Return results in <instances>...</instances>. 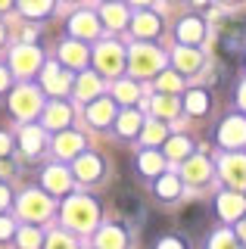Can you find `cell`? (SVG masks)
<instances>
[{
    "label": "cell",
    "mask_w": 246,
    "mask_h": 249,
    "mask_svg": "<svg viewBox=\"0 0 246 249\" xmlns=\"http://www.w3.org/2000/svg\"><path fill=\"white\" fill-rule=\"evenodd\" d=\"M94 215H97V209H94V202H90L88 196H72V199H69V206H66V221L72 224V228L88 231L90 224H94Z\"/></svg>",
    "instance_id": "1"
},
{
    "label": "cell",
    "mask_w": 246,
    "mask_h": 249,
    "mask_svg": "<svg viewBox=\"0 0 246 249\" xmlns=\"http://www.w3.org/2000/svg\"><path fill=\"white\" fill-rule=\"evenodd\" d=\"M13 112L19 115V119H28V115L37 112V106H41V100H37V90L32 88H19L16 93H13Z\"/></svg>",
    "instance_id": "2"
},
{
    "label": "cell",
    "mask_w": 246,
    "mask_h": 249,
    "mask_svg": "<svg viewBox=\"0 0 246 249\" xmlns=\"http://www.w3.org/2000/svg\"><path fill=\"white\" fill-rule=\"evenodd\" d=\"M19 209H22L25 218H47L50 215V199H44L41 193H28V196H22Z\"/></svg>",
    "instance_id": "3"
},
{
    "label": "cell",
    "mask_w": 246,
    "mask_h": 249,
    "mask_svg": "<svg viewBox=\"0 0 246 249\" xmlns=\"http://www.w3.org/2000/svg\"><path fill=\"white\" fill-rule=\"evenodd\" d=\"M221 171H225V178L234 187L246 184V159H243V156H228V159L221 162Z\"/></svg>",
    "instance_id": "4"
},
{
    "label": "cell",
    "mask_w": 246,
    "mask_h": 249,
    "mask_svg": "<svg viewBox=\"0 0 246 249\" xmlns=\"http://www.w3.org/2000/svg\"><path fill=\"white\" fill-rule=\"evenodd\" d=\"M218 137H221L225 146H240V143H246V124L237 122V119H230L228 124H221Z\"/></svg>",
    "instance_id": "5"
},
{
    "label": "cell",
    "mask_w": 246,
    "mask_h": 249,
    "mask_svg": "<svg viewBox=\"0 0 246 249\" xmlns=\"http://www.w3.org/2000/svg\"><path fill=\"white\" fill-rule=\"evenodd\" d=\"M159 62H162V56L159 53H147V47H137L134 50V72L137 75H147L153 69H159Z\"/></svg>",
    "instance_id": "6"
},
{
    "label": "cell",
    "mask_w": 246,
    "mask_h": 249,
    "mask_svg": "<svg viewBox=\"0 0 246 249\" xmlns=\"http://www.w3.org/2000/svg\"><path fill=\"white\" fill-rule=\"evenodd\" d=\"M13 66H16V72H19V75H28V72H32V69L37 66V53L32 50V47H19L16 56H13Z\"/></svg>",
    "instance_id": "7"
},
{
    "label": "cell",
    "mask_w": 246,
    "mask_h": 249,
    "mask_svg": "<svg viewBox=\"0 0 246 249\" xmlns=\"http://www.w3.org/2000/svg\"><path fill=\"white\" fill-rule=\"evenodd\" d=\"M97 243H100V249H125V233L119 228H106V231H100Z\"/></svg>",
    "instance_id": "8"
},
{
    "label": "cell",
    "mask_w": 246,
    "mask_h": 249,
    "mask_svg": "<svg viewBox=\"0 0 246 249\" xmlns=\"http://www.w3.org/2000/svg\"><path fill=\"white\" fill-rule=\"evenodd\" d=\"M69 124V106L66 103H50L47 109V128H66Z\"/></svg>",
    "instance_id": "9"
},
{
    "label": "cell",
    "mask_w": 246,
    "mask_h": 249,
    "mask_svg": "<svg viewBox=\"0 0 246 249\" xmlns=\"http://www.w3.org/2000/svg\"><path fill=\"white\" fill-rule=\"evenodd\" d=\"M97 62L106 69V72H115V69L122 66V53H119V47H103V50L97 53Z\"/></svg>",
    "instance_id": "10"
},
{
    "label": "cell",
    "mask_w": 246,
    "mask_h": 249,
    "mask_svg": "<svg viewBox=\"0 0 246 249\" xmlns=\"http://www.w3.org/2000/svg\"><path fill=\"white\" fill-rule=\"evenodd\" d=\"M22 146H25L28 156H37V153H41V146H44L41 131H37V128H25V131H22Z\"/></svg>",
    "instance_id": "11"
},
{
    "label": "cell",
    "mask_w": 246,
    "mask_h": 249,
    "mask_svg": "<svg viewBox=\"0 0 246 249\" xmlns=\"http://www.w3.org/2000/svg\"><path fill=\"white\" fill-rule=\"evenodd\" d=\"M88 119L94 122L97 128L109 122V119H112V106H109V100H103V103H94V106H90V109H88Z\"/></svg>",
    "instance_id": "12"
},
{
    "label": "cell",
    "mask_w": 246,
    "mask_h": 249,
    "mask_svg": "<svg viewBox=\"0 0 246 249\" xmlns=\"http://www.w3.org/2000/svg\"><path fill=\"white\" fill-rule=\"evenodd\" d=\"M246 209V202L240 199V196H221L218 199V212L225 215V218H234V215H240Z\"/></svg>",
    "instance_id": "13"
},
{
    "label": "cell",
    "mask_w": 246,
    "mask_h": 249,
    "mask_svg": "<svg viewBox=\"0 0 246 249\" xmlns=\"http://www.w3.org/2000/svg\"><path fill=\"white\" fill-rule=\"evenodd\" d=\"M44 184H47L50 190H66V187H69V175L63 168H47V171H44Z\"/></svg>",
    "instance_id": "14"
},
{
    "label": "cell",
    "mask_w": 246,
    "mask_h": 249,
    "mask_svg": "<svg viewBox=\"0 0 246 249\" xmlns=\"http://www.w3.org/2000/svg\"><path fill=\"white\" fill-rule=\"evenodd\" d=\"M100 159H94V156H88V159L78 162V178L81 181H94V178H100Z\"/></svg>",
    "instance_id": "15"
},
{
    "label": "cell",
    "mask_w": 246,
    "mask_h": 249,
    "mask_svg": "<svg viewBox=\"0 0 246 249\" xmlns=\"http://www.w3.org/2000/svg\"><path fill=\"white\" fill-rule=\"evenodd\" d=\"M81 143H84V140L78 134H63L56 140V150H59V156H75L81 150Z\"/></svg>",
    "instance_id": "16"
},
{
    "label": "cell",
    "mask_w": 246,
    "mask_h": 249,
    "mask_svg": "<svg viewBox=\"0 0 246 249\" xmlns=\"http://www.w3.org/2000/svg\"><path fill=\"white\" fill-rule=\"evenodd\" d=\"M187 178L190 181H206V178H209V162L206 159H190V165H187Z\"/></svg>",
    "instance_id": "17"
},
{
    "label": "cell",
    "mask_w": 246,
    "mask_h": 249,
    "mask_svg": "<svg viewBox=\"0 0 246 249\" xmlns=\"http://www.w3.org/2000/svg\"><path fill=\"white\" fill-rule=\"evenodd\" d=\"M44 84H47L50 90H56V93H59V90H66V78L59 75V69H56V66H50V69H47V75H44Z\"/></svg>",
    "instance_id": "18"
},
{
    "label": "cell",
    "mask_w": 246,
    "mask_h": 249,
    "mask_svg": "<svg viewBox=\"0 0 246 249\" xmlns=\"http://www.w3.org/2000/svg\"><path fill=\"white\" fill-rule=\"evenodd\" d=\"M97 90H100V81H97V78H94V75H81V81H78V97L88 100L90 93H97Z\"/></svg>",
    "instance_id": "19"
},
{
    "label": "cell",
    "mask_w": 246,
    "mask_h": 249,
    "mask_svg": "<svg viewBox=\"0 0 246 249\" xmlns=\"http://www.w3.org/2000/svg\"><path fill=\"white\" fill-rule=\"evenodd\" d=\"M37 243H41V233L37 231H32V228L19 231V246L22 249H37Z\"/></svg>",
    "instance_id": "20"
},
{
    "label": "cell",
    "mask_w": 246,
    "mask_h": 249,
    "mask_svg": "<svg viewBox=\"0 0 246 249\" xmlns=\"http://www.w3.org/2000/svg\"><path fill=\"white\" fill-rule=\"evenodd\" d=\"M187 100H190V103H187L190 112H206V109H209V97H206L203 90H199V93H190Z\"/></svg>",
    "instance_id": "21"
},
{
    "label": "cell",
    "mask_w": 246,
    "mask_h": 249,
    "mask_svg": "<svg viewBox=\"0 0 246 249\" xmlns=\"http://www.w3.org/2000/svg\"><path fill=\"white\" fill-rule=\"evenodd\" d=\"M190 150V143L184 137H175V140H168V156H175V159H181V156H187Z\"/></svg>",
    "instance_id": "22"
},
{
    "label": "cell",
    "mask_w": 246,
    "mask_h": 249,
    "mask_svg": "<svg viewBox=\"0 0 246 249\" xmlns=\"http://www.w3.org/2000/svg\"><path fill=\"white\" fill-rule=\"evenodd\" d=\"M141 168L147 171V175H159V168H162V159H159V156H141Z\"/></svg>",
    "instance_id": "23"
},
{
    "label": "cell",
    "mask_w": 246,
    "mask_h": 249,
    "mask_svg": "<svg viewBox=\"0 0 246 249\" xmlns=\"http://www.w3.org/2000/svg\"><path fill=\"white\" fill-rule=\"evenodd\" d=\"M159 193L162 196H178V178H162L159 181Z\"/></svg>",
    "instance_id": "24"
},
{
    "label": "cell",
    "mask_w": 246,
    "mask_h": 249,
    "mask_svg": "<svg viewBox=\"0 0 246 249\" xmlns=\"http://www.w3.org/2000/svg\"><path fill=\"white\" fill-rule=\"evenodd\" d=\"M199 35H203V25H199V22H184L181 37H187V41H196Z\"/></svg>",
    "instance_id": "25"
},
{
    "label": "cell",
    "mask_w": 246,
    "mask_h": 249,
    "mask_svg": "<svg viewBox=\"0 0 246 249\" xmlns=\"http://www.w3.org/2000/svg\"><path fill=\"white\" fill-rule=\"evenodd\" d=\"M119 131H122V134H134V131H137V115H134V112L122 115V122H119Z\"/></svg>",
    "instance_id": "26"
},
{
    "label": "cell",
    "mask_w": 246,
    "mask_h": 249,
    "mask_svg": "<svg viewBox=\"0 0 246 249\" xmlns=\"http://www.w3.org/2000/svg\"><path fill=\"white\" fill-rule=\"evenodd\" d=\"M63 50H66L63 56H66L69 62H72V66H81V62H84V53H81V47H72V44H66Z\"/></svg>",
    "instance_id": "27"
},
{
    "label": "cell",
    "mask_w": 246,
    "mask_h": 249,
    "mask_svg": "<svg viewBox=\"0 0 246 249\" xmlns=\"http://www.w3.org/2000/svg\"><path fill=\"white\" fill-rule=\"evenodd\" d=\"M156 109L162 115H175V112H178V103H172V97H159L156 100Z\"/></svg>",
    "instance_id": "28"
},
{
    "label": "cell",
    "mask_w": 246,
    "mask_h": 249,
    "mask_svg": "<svg viewBox=\"0 0 246 249\" xmlns=\"http://www.w3.org/2000/svg\"><path fill=\"white\" fill-rule=\"evenodd\" d=\"M212 249H237V243H234L230 233H218V237L212 240Z\"/></svg>",
    "instance_id": "29"
},
{
    "label": "cell",
    "mask_w": 246,
    "mask_h": 249,
    "mask_svg": "<svg viewBox=\"0 0 246 249\" xmlns=\"http://www.w3.org/2000/svg\"><path fill=\"white\" fill-rule=\"evenodd\" d=\"M115 93H119L122 103H131V100H134V84H125V81H122L119 88H115Z\"/></svg>",
    "instance_id": "30"
},
{
    "label": "cell",
    "mask_w": 246,
    "mask_h": 249,
    "mask_svg": "<svg viewBox=\"0 0 246 249\" xmlns=\"http://www.w3.org/2000/svg\"><path fill=\"white\" fill-rule=\"evenodd\" d=\"M137 31H141V35H156V31H159V22H156V19H147V16H143L141 25H137Z\"/></svg>",
    "instance_id": "31"
},
{
    "label": "cell",
    "mask_w": 246,
    "mask_h": 249,
    "mask_svg": "<svg viewBox=\"0 0 246 249\" xmlns=\"http://www.w3.org/2000/svg\"><path fill=\"white\" fill-rule=\"evenodd\" d=\"M178 62H181V69H196L199 66V59H196V53H178Z\"/></svg>",
    "instance_id": "32"
},
{
    "label": "cell",
    "mask_w": 246,
    "mask_h": 249,
    "mask_svg": "<svg viewBox=\"0 0 246 249\" xmlns=\"http://www.w3.org/2000/svg\"><path fill=\"white\" fill-rule=\"evenodd\" d=\"M50 249H72V243H69L63 233H53V237H50Z\"/></svg>",
    "instance_id": "33"
},
{
    "label": "cell",
    "mask_w": 246,
    "mask_h": 249,
    "mask_svg": "<svg viewBox=\"0 0 246 249\" xmlns=\"http://www.w3.org/2000/svg\"><path fill=\"white\" fill-rule=\"evenodd\" d=\"M13 150V143H10V134H0V159H6Z\"/></svg>",
    "instance_id": "34"
},
{
    "label": "cell",
    "mask_w": 246,
    "mask_h": 249,
    "mask_svg": "<svg viewBox=\"0 0 246 249\" xmlns=\"http://www.w3.org/2000/svg\"><path fill=\"white\" fill-rule=\"evenodd\" d=\"M159 249H184L181 240H175V237H165L162 243H159Z\"/></svg>",
    "instance_id": "35"
},
{
    "label": "cell",
    "mask_w": 246,
    "mask_h": 249,
    "mask_svg": "<svg viewBox=\"0 0 246 249\" xmlns=\"http://www.w3.org/2000/svg\"><path fill=\"white\" fill-rule=\"evenodd\" d=\"M13 233V224H10V218H0V240H6Z\"/></svg>",
    "instance_id": "36"
},
{
    "label": "cell",
    "mask_w": 246,
    "mask_h": 249,
    "mask_svg": "<svg viewBox=\"0 0 246 249\" xmlns=\"http://www.w3.org/2000/svg\"><path fill=\"white\" fill-rule=\"evenodd\" d=\"M143 137H147V140H159V137H162V128H159V124H153V128L143 131Z\"/></svg>",
    "instance_id": "37"
},
{
    "label": "cell",
    "mask_w": 246,
    "mask_h": 249,
    "mask_svg": "<svg viewBox=\"0 0 246 249\" xmlns=\"http://www.w3.org/2000/svg\"><path fill=\"white\" fill-rule=\"evenodd\" d=\"M178 84H181V81H178V78H172V75L162 78V88H165V90H178Z\"/></svg>",
    "instance_id": "38"
},
{
    "label": "cell",
    "mask_w": 246,
    "mask_h": 249,
    "mask_svg": "<svg viewBox=\"0 0 246 249\" xmlns=\"http://www.w3.org/2000/svg\"><path fill=\"white\" fill-rule=\"evenodd\" d=\"M6 202H10V190H6V187H3V184H0V209H3V206H6Z\"/></svg>",
    "instance_id": "39"
},
{
    "label": "cell",
    "mask_w": 246,
    "mask_h": 249,
    "mask_svg": "<svg viewBox=\"0 0 246 249\" xmlns=\"http://www.w3.org/2000/svg\"><path fill=\"white\" fill-rule=\"evenodd\" d=\"M6 84H10V75H6L3 69H0V90H6Z\"/></svg>",
    "instance_id": "40"
},
{
    "label": "cell",
    "mask_w": 246,
    "mask_h": 249,
    "mask_svg": "<svg viewBox=\"0 0 246 249\" xmlns=\"http://www.w3.org/2000/svg\"><path fill=\"white\" fill-rule=\"evenodd\" d=\"M240 100H243V106H246V84L240 88Z\"/></svg>",
    "instance_id": "41"
},
{
    "label": "cell",
    "mask_w": 246,
    "mask_h": 249,
    "mask_svg": "<svg viewBox=\"0 0 246 249\" xmlns=\"http://www.w3.org/2000/svg\"><path fill=\"white\" fill-rule=\"evenodd\" d=\"M3 6H6V0H0V10H3Z\"/></svg>",
    "instance_id": "42"
},
{
    "label": "cell",
    "mask_w": 246,
    "mask_h": 249,
    "mask_svg": "<svg viewBox=\"0 0 246 249\" xmlns=\"http://www.w3.org/2000/svg\"><path fill=\"white\" fill-rule=\"evenodd\" d=\"M240 231H243V237H246V224H243V228H240Z\"/></svg>",
    "instance_id": "43"
},
{
    "label": "cell",
    "mask_w": 246,
    "mask_h": 249,
    "mask_svg": "<svg viewBox=\"0 0 246 249\" xmlns=\"http://www.w3.org/2000/svg\"><path fill=\"white\" fill-rule=\"evenodd\" d=\"M0 35H3V31H0Z\"/></svg>",
    "instance_id": "44"
}]
</instances>
